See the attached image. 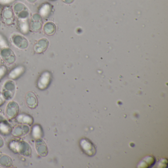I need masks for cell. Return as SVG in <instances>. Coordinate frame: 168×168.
I'll return each mask as SVG.
<instances>
[{
	"label": "cell",
	"mask_w": 168,
	"mask_h": 168,
	"mask_svg": "<svg viewBox=\"0 0 168 168\" xmlns=\"http://www.w3.org/2000/svg\"><path fill=\"white\" fill-rule=\"evenodd\" d=\"M32 135L35 138H40L43 135L41 127L39 125H35L33 128L32 132Z\"/></svg>",
	"instance_id": "52a82bcc"
},
{
	"label": "cell",
	"mask_w": 168,
	"mask_h": 168,
	"mask_svg": "<svg viewBox=\"0 0 168 168\" xmlns=\"http://www.w3.org/2000/svg\"><path fill=\"white\" fill-rule=\"evenodd\" d=\"M63 1L67 4H71L74 1V0H63Z\"/></svg>",
	"instance_id": "8fae6325"
},
{
	"label": "cell",
	"mask_w": 168,
	"mask_h": 168,
	"mask_svg": "<svg viewBox=\"0 0 168 168\" xmlns=\"http://www.w3.org/2000/svg\"><path fill=\"white\" fill-rule=\"evenodd\" d=\"M52 10V7L49 4H43L39 10V13L40 15L43 17L49 16Z\"/></svg>",
	"instance_id": "277c9868"
},
{
	"label": "cell",
	"mask_w": 168,
	"mask_h": 168,
	"mask_svg": "<svg viewBox=\"0 0 168 168\" xmlns=\"http://www.w3.org/2000/svg\"><path fill=\"white\" fill-rule=\"evenodd\" d=\"M80 145L84 152L89 156H93L96 153V149L94 145L89 140L82 139L80 142Z\"/></svg>",
	"instance_id": "6da1fadb"
},
{
	"label": "cell",
	"mask_w": 168,
	"mask_h": 168,
	"mask_svg": "<svg viewBox=\"0 0 168 168\" xmlns=\"http://www.w3.org/2000/svg\"><path fill=\"white\" fill-rule=\"evenodd\" d=\"M15 0H0V4L2 5H7L13 3Z\"/></svg>",
	"instance_id": "9c48e42d"
},
{
	"label": "cell",
	"mask_w": 168,
	"mask_h": 168,
	"mask_svg": "<svg viewBox=\"0 0 168 168\" xmlns=\"http://www.w3.org/2000/svg\"><path fill=\"white\" fill-rule=\"evenodd\" d=\"M36 143H37L39 146H40V148L39 149H36L37 151L38 152L39 155L45 157L47 154L48 153V150H47V147L46 146L45 142L43 140H42V139H39L36 142Z\"/></svg>",
	"instance_id": "3957f363"
},
{
	"label": "cell",
	"mask_w": 168,
	"mask_h": 168,
	"mask_svg": "<svg viewBox=\"0 0 168 168\" xmlns=\"http://www.w3.org/2000/svg\"><path fill=\"white\" fill-rule=\"evenodd\" d=\"M16 120L18 123L28 124H31L33 123V118L29 115H27L25 114H21L18 116L16 118Z\"/></svg>",
	"instance_id": "5b68a950"
},
{
	"label": "cell",
	"mask_w": 168,
	"mask_h": 168,
	"mask_svg": "<svg viewBox=\"0 0 168 168\" xmlns=\"http://www.w3.org/2000/svg\"><path fill=\"white\" fill-rule=\"evenodd\" d=\"M50 75L49 72H45L40 76L38 81V87L40 89H45L49 84Z\"/></svg>",
	"instance_id": "7a4b0ae2"
},
{
	"label": "cell",
	"mask_w": 168,
	"mask_h": 168,
	"mask_svg": "<svg viewBox=\"0 0 168 168\" xmlns=\"http://www.w3.org/2000/svg\"><path fill=\"white\" fill-rule=\"evenodd\" d=\"M4 100L3 96L1 95H0V106H1V105L3 104L4 102Z\"/></svg>",
	"instance_id": "30bf717a"
},
{
	"label": "cell",
	"mask_w": 168,
	"mask_h": 168,
	"mask_svg": "<svg viewBox=\"0 0 168 168\" xmlns=\"http://www.w3.org/2000/svg\"><path fill=\"white\" fill-rule=\"evenodd\" d=\"M11 131V128L7 124L4 122L0 123V132L4 134L10 133Z\"/></svg>",
	"instance_id": "ba28073f"
},
{
	"label": "cell",
	"mask_w": 168,
	"mask_h": 168,
	"mask_svg": "<svg viewBox=\"0 0 168 168\" xmlns=\"http://www.w3.org/2000/svg\"><path fill=\"white\" fill-rule=\"evenodd\" d=\"M24 72V68L22 67H17L14 69L13 70L11 71L10 74V78H16L20 75H21V74H22Z\"/></svg>",
	"instance_id": "8992f818"
}]
</instances>
